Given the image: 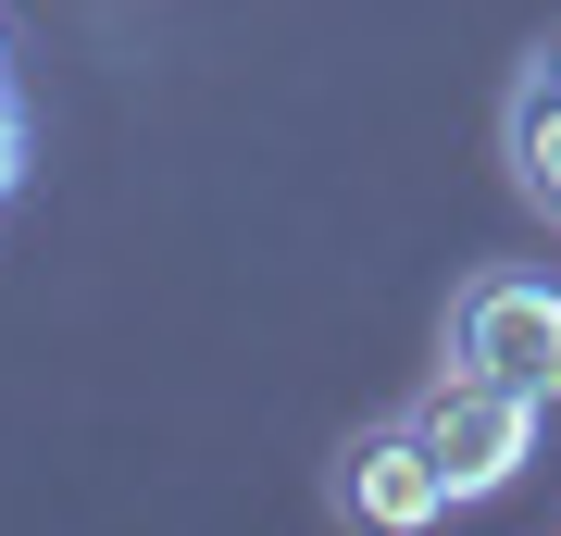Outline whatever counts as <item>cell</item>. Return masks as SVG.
<instances>
[{
	"mask_svg": "<svg viewBox=\"0 0 561 536\" xmlns=\"http://www.w3.org/2000/svg\"><path fill=\"white\" fill-rule=\"evenodd\" d=\"M537 424H549V399H524V387H500V375L437 362V387L400 412V437L424 449V475H437L449 512H474V499H500L524 461H537Z\"/></svg>",
	"mask_w": 561,
	"mask_h": 536,
	"instance_id": "obj_1",
	"label": "cell"
},
{
	"mask_svg": "<svg viewBox=\"0 0 561 536\" xmlns=\"http://www.w3.org/2000/svg\"><path fill=\"white\" fill-rule=\"evenodd\" d=\"M337 499H350V524H375V536H424V524H449V499H437V475H424V449L400 437V412H387L375 437H350Z\"/></svg>",
	"mask_w": 561,
	"mask_h": 536,
	"instance_id": "obj_4",
	"label": "cell"
},
{
	"mask_svg": "<svg viewBox=\"0 0 561 536\" xmlns=\"http://www.w3.org/2000/svg\"><path fill=\"white\" fill-rule=\"evenodd\" d=\"M25 187V88H13V50H0V199Z\"/></svg>",
	"mask_w": 561,
	"mask_h": 536,
	"instance_id": "obj_5",
	"label": "cell"
},
{
	"mask_svg": "<svg viewBox=\"0 0 561 536\" xmlns=\"http://www.w3.org/2000/svg\"><path fill=\"white\" fill-rule=\"evenodd\" d=\"M500 175H512L524 213L561 225V25L512 62V88H500Z\"/></svg>",
	"mask_w": 561,
	"mask_h": 536,
	"instance_id": "obj_3",
	"label": "cell"
},
{
	"mask_svg": "<svg viewBox=\"0 0 561 536\" xmlns=\"http://www.w3.org/2000/svg\"><path fill=\"white\" fill-rule=\"evenodd\" d=\"M449 362L500 375L524 399H561V287L549 275H474L449 299Z\"/></svg>",
	"mask_w": 561,
	"mask_h": 536,
	"instance_id": "obj_2",
	"label": "cell"
}]
</instances>
